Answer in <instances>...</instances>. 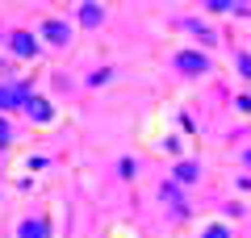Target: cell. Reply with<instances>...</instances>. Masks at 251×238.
Listing matches in <instances>:
<instances>
[{
    "label": "cell",
    "mask_w": 251,
    "mask_h": 238,
    "mask_svg": "<svg viewBox=\"0 0 251 238\" xmlns=\"http://www.w3.org/2000/svg\"><path fill=\"white\" fill-rule=\"evenodd\" d=\"M25 105H29L25 84H0V109H25Z\"/></svg>",
    "instance_id": "6da1fadb"
},
{
    "label": "cell",
    "mask_w": 251,
    "mask_h": 238,
    "mask_svg": "<svg viewBox=\"0 0 251 238\" xmlns=\"http://www.w3.org/2000/svg\"><path fill=\"white\" fill-rule=\"evenodd\" d=\"M176 71H184V75H205L209 71V59L197 50H180L176 54Z\"/></svg>",
    "instance_id": "7a4b0ae2"
},
{
    "label": "cell",
    "mask_w": 251,
    "mask_h": 238,
    "mask_svg": "<svg viewBox=\"0 0 251 238\" xmlns=\"http://www.w3.org/2000/svg\"><path fill=\"white\" fill-rule=\"evenodd\" d=\"M42 38H46V42H50V46H67V38H72V29H67V21H42Z\"/></svg>",
    "instance_id": "3957f363"
},
{
    "label": "cell",
    "mask_w": 251,
    "mask_h": 238,
    "mask_svg": "<svg viewBox=\"0 0 251 238\" xmlns=\"http://www.w3.org/2000/svg\"><path fill=\"white\" fill-rule=\"evenodd\" d=\"M9 46H13V54H21V59H34V54H38V42H34V34H25V29H13Z\"/></svg>",
    "instance_id": "277c9868"
},
{
    "label": "cell",
    "mask_w": 251,
    "mask_h": 238,
    "mask_svg": "<svg viewBox=\"0 0 251 238\" xmlns=\"http://www.w3.org/2000/svg\"><path fill=\"white\" fill-rule=\"evenodd\" d=\"M17 238H50V221H42V217H25L17 226Z\"/></svg>",
    "instance_id": "5b68a950"
},
{
    "label": "cell",
    "mask_w": 251,
    "mask_h": 238,
    "mask_svg": "<svg viewBox=\"0 0 251 238\" xmlns=\"http://www.w3.org/2000/svg\"><path fill=\"white\" fill-rule=\"evenodd\" d=\"M25 113L34 117V121H50V117H54V109H50V100H42V96H29Z\"/></svg>",
    "instance_id": "8992f818"
},
{
    "label": "cell",
    "mask_w": 251,
    "mask_h": 238,
    "mask_svg": "<svg viewBox=\"0 0 251 238\" xmlns=\"http://www.w3.org/2000/svg\"><path fill=\"white\" fill-rule=\"evenodd\" d=\"M100 21H105V9H100V4H80V25H100Z\"/></svg>",
    "instance_id": "52a82bcc"
},
{
    "label": "cell",
    "mask_w": 251,
    "mask_h": 238,
    "mask_svg": "<svg viewBox=\"0 0 251 238\" xmlns=\"http://www.w3.org/2000/svg\"><path fill=\"white\" fill-rule=\"evenodd\" d=\"M163 201H168V205H172V213H180V217L188 213V205H184V196L176 192V184H163Z\"/></svg>",
    "instance_id": "ba28073f"
},
{
    "label": "cell",
    "mask_w": 251,
    "mask_h": 238,
    "mask_svg": "<svg viewBox=\"0 0 251 238\" xmlns=\"http://www.w3.org/2000/svg\"><path fill=\"white\" fill-rule=\"evenodd\" d=\"M193 180H197V163H176L172 184H193Z\"/></svg>",
    "instance_id": "9c48e42d"
},
{
    "label": "cell",
    "mask_w": 251,
    "mask_h": 238,
    "mask_svg": "<svg viewBox=\"0 0 251 238\" xmlns=\"http://www.w3.org/2000/svg\"><path fill=\"white\" fill-rule=\"evenodd\" d=\"M205 9H214V13H247V4H239V0H209Z\"/></svg>",
    "instance_id": "30bf717a"
},
{
    "label": "cell",
    "mask_w": 251,
    "mask_h": 238,
    "mask_svg": "<svg viewBox=\"0 0 251 238\" xmlns=\"http://www.w3.org/2000/svg\"><path fill=\"white\" fill-rule=\"evenodd\" d=\"M9 142H13V130H9V121H4V117H0V150L9 146Z\"/></svg>",
    "instance_id": "8fae6325"
},
{
    "label": "cell",
    "mask_w": 251,
    "mask_h": 238,
    "mask_svg": "<svg viewBox=\"0 0 251 238\" xmlns=\"http://www.w3.org/2000/svg\"><path fill=\"white\" fill-rule=\"evenodd\" d=\"M201 238H230V230H226V226H209Z\"/></svg>",
    "instance_id": "7c38bea8"
},
{
    "label": "cell",
    "mask_w": 251,
    "mask_h": 238,
    "mask_svg": "<svg viewBox=\"0 0 251 238\" xmlns=\"http://www.w3.org/2000/svg\"><path fill=\"white\" fill-rule=\"evenodd\" d=\"M109 75H113V71H109V67H100V71H92V75H88V84H105Z\"/></svg>",
    "instance_id": "4fadbf2b"
},
{
    "label": "cell",
    "mask_w": 251,
    "mask_h": 238,
    "mask_svg": "<svg viewBox=\"0 0 251 238\" xmlns=\"http://www.w3.org/2000/svg\"><path fill=\"white\" fill-rule=\"evenodd\" d=\"M239 71H243V75H247V79H251V54H247V50H243V54H239Z\"/></svg>",
    "instance_id": "5bb4252c"
}]
</instances>
